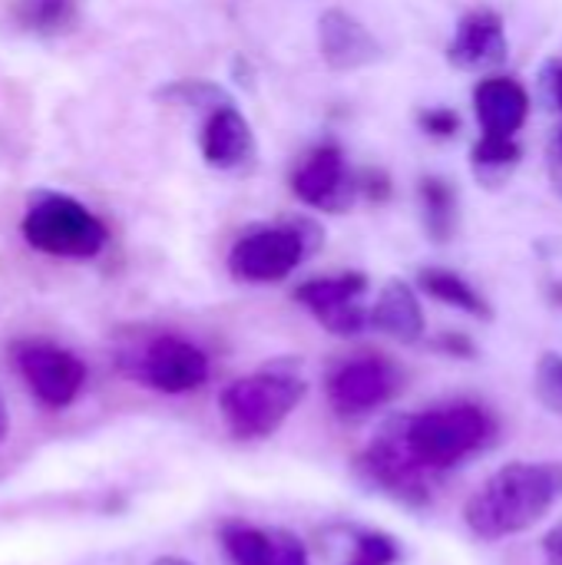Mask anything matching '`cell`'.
Here are the masks:
<instances>
[{"label":"cell","instance_id":"obj_1","mask_svg":"<svg viewBox=\"0 0 562 565\" xmlns=\"http://www.w3.org/2000/svg\"><path fill=\"white\" fill-rule=\"evenodd\" d=\"M562 500V460H513L494 470L464 503L467 530L500 543L533 530Z\"/></svg>","mask_w":562,"mask_h":565},{"label":"cell","instance_id":"obj_2","mask_svg":"<svg viewBox=\"0 0 562 565\" xmlns=\"http://www.w3.org/2000/svg\"><path fill=\"white\" fill-rule=\"evenodd\" d=\"M308 384L295 364H268L255 374L235 377L219 394V411L232 437L268 440L305 401Z\"/></svg>","mask_w":562,"mask_h":565},{"label":"cell","instance_id":"obj_3","mask_svg":"<svg viewBox=\"0 0 562 565\" xmlns=\"http://www.w3.org/2000/svg\"><path fill=\"white\" fill-rule=\"evenodd\" d=\"M404 437L417 463L431 473L460 467L497 440V420L487 407L454 401L404 417Z\"/></svg>","mask_w":562,"mask_h":565},{"label":"cell","instance_id":"obj_4","mask_svg":"<svg viewBox=\"0 0 562 565\" xmlns=\"http://www.w3.org/2000/svg\"><path fill=\"white\" fill-rule=\"evenodd\" d=\"M321 228L308 218L288 225H255L245 228L229 248V271L242 285H278L285 281L318 245Z\"/></svg>","mask_w":562,"mask_h":565},{"label":"cell","instance_id":"obj_5","mask_svg":"<svg viewBox=\"0 0 562 565\" xmlns=\"http://www.w3.org/2000/svg\"><path fill=\"white\" fill-rule=\"evenodd\" d=\"M23 238L56 258H93L106 248V225L76 199L43 192L23 215Z\"/></svg>","mask_w":562,"mask_h":565},{"label":"cell","instance_id":"obj_6","mask_svg":"<svg viewBox=\"0 0 562 565\" xmlns=\"http://www.w3.org/2000/svg\"><path fill=\"white\" fill-rule=\"evenodd\" d=\"M358 467L381 493L394 497L397 503L424 507L431 500V483H427L431 470H424L411 454L404 437V417H391L378 430V437L364 447Z\"/></svg>","mask_w":562,"mask_h":565},{"label":"cell","instance_id":"obj_7","mask_svg":"<svg viewBox=\"0 0 562 565\" xmlns=\"http://www.w3.org/2000/svg\"><path fill=\"white\" fill-rule=\"evenodd\" d=\"M404 387V374L384 354H358L341 361L325 384L328 404L341 417H364L388 407Z\"/></svg>","mask_w":562,"mask_h":565},{"label":"cell","instance_id":"obj_8","mask_svg":"<svg viewBox=\"0 0 562 565\" xmlns=\"http://www.w3.org/2000/svg\"><path fill=\"white\" fill-rule=\"evenodd\" d=\"M368 275L364 271H341L311 278L295 288V301L335 338H354L371 328V308H364Z\"/></svg>","mask_w":562,"mask_h":565},{"label":"cell","instance_id":"obj_9","mask_svg":"<svg viewBox=\"0 0 562 565\" xmlns=\"http://www.w3.org/2000/svg\"><path fill=\"white\" fill-rule=\"evenodd\" d=\"M132 377L159 394H192L209 381V358L179 334H156L132 358Z\"/></svg>","mask_w":562,"mask_h":565},{"label":"cell","instance_id":"obj_10","mask_svg":"<svg viewBox=\"0 0 562 565\" xmlns=\"http://www.w3.org/2000/svg\"><path fill=\"white\" fill-rule=\"evenodd\" d=\"M13 364L23 377V384L30 387V394L43 404V407H70L83 384H86V364L66 351L56 348L50 341H23L13 348Z\"/></svg>","mask_w":562,"mask_h":565},{"label":"cell","instance_id":"obj_11","mask_svg":"<svg viewBox=\"0 0 562 565\" xmlns=\"http://www.w3.org/2000/svg\"><path fill=\"white\" fill-rule=\"evenodd\" d=\"M291 192L301 205L328 215H341L358 202V175L351 172L341 146L321 142L311 149L291 175Z\"/></svg>","mask_w":562,"mask_h":565},{"label":"cell","instance_id":"obj_12","mask_svg":"<svg viewBox=\"0 0 562 565\" xmlns=\"http://www.w3.org/2000/svg\"><path fill=\"white\" fill-rule=\"evenodd\" d=\"M510 43L503 30V17L490 7L470 10L460 23L454 40L447 43V60L450 66L464 73H480V70H497L507 63Z\"/></svg>","mask_w":562,"mask_h":565},{"label":"cell","instance_id":"obj_13","mask_svg":"<svg viewBox=\"0 0 562 565\" xmlns=\"http://www.w3.org/2000/svg\"><path fill=\"white\" fill-rule=\"evenodd\" d=\"M318 46L321 60L338 73L361 70L381 56V43L374 40V33L341 7H331L318 17Z\"/></svg>","mask_w":562,"mask_h":565},{"label":"cell","instance_id":"obj_14","mask_svg":"<svg viewBox=\"0 0 562 565\" xmlns=\"http://www.w3.org/2000/svg\"><path fill=\"white\" fill-rule=\"evenodd\" d=\"M199 146H202V159L222 172H238V169H248L255 162L252 122L232 103H225L205 116Z\"/></svg>","mask_w":562,"mask_h":565},{"label":"cell","instance_id":"obj_15","mask_svg":"<svg viewBox=\"0 0 562 565\" xmlns=\"http://www.w3.org/2000/svg\"><path fill=\"white\" fill-rule=\"evenodd\" d=\"M474 113L487 136H517L530 119V93L517 76H487L474 86Z\"/></svg>","mask_w":562,"mask_h":565},{"label":"cell","instance_id":"obj_16","mask_svg":"<svg viewBox=\"0 0 562 565\" xmlns=\"http://www.w3.org/2000/svg\"><path fill=\"white\" fill-rule=\"evenodd\" d=\"M371 328L401 341V344H417L424 338V328H427L417 291L407 281L391 278L378 291V301L371 305Z\"/></svg>","mask_w":562,"mask_h":565},{"label":"cell","instance_id":"obj_17","mask_svg":"<svg viewBox=\"0 0 562 565\" xmlns=\"http://www.w3.org/2000/svg\"><path fill=\"white\" fill-rule=\"evenodd\" d=\"M417 285H421V291H427L434 301H441L447 308H457V311L480 318V321L494 318V308L487 305V298L464 275H457L450 268H421Z\"/></svg>","mask_w":562,"mask_h":565},{"label":"cell","instance_id":"obj_18","mask_svg":"<svg viewBox=\"0 0 562 565\" xmlns=\"http://www.w3.org/2000/svg\"><path fill=\"white\" fill-rule=\"evenodd\" d=\"M523 149L517 146L513 136H480L470 149V169L477 175L480 185L487 189H500L520 166Z\"/></svg>","mask_w":562,"mask_h":565},{"label":"cell","instance_id":"obj_19","mask_svg":"<svg viewBox=\"0 0 562 565\" xmlns=\"http://www.w3.org/2000/svg\"><path fill=\"white\" fill-rule=\"evenodd\" d=\"M417 199H421V215H424L427 235L437 245L450 242L457 232V192H454V185L441 175H424L417 185Z\"/></svg>","mask_w":562,"mask_h":565},{"label":"cell","instance_id":"obj_20","mask_svg":"<svg viewBox=\"0 0 562 565\" xmlns=\"http://www.w3.org/2000/svg\"><path fill=\"white\" fill-rule=\"evenodd\" d=\"M222 536V550L232 565H275L278 563V550H275V533H265L252 523L242 520H229L219 530Z\"/></svg>","mask_w":562,"mask_h":565},{"label":"cell","instance_id":"obj_21","mask_svg":"<svg viewBox=\"0 0 562 565\" xmlns=\"http://www.w3.org/2000/svg\"><path fill=\"white\" fill-rule=\"evenodd\" d=\"M17 23L33 33H63L76 23L73 0H17Z\"/></svg>","mask_w":562,"mask_h":565},{"label":"cell","instance_id":"obj_22","mask_svg":"<svg viewBox=\"0 0 562 565\" xmlns=\"http://www.w3.org/2000/svg\"><path fill=\"white\" fill-rule=\"evenodd\" d=\"M533 394L537 401L562 420V354L550 351L537 361V371H533Z\"/></svg>","mask_w":562,"mask_h":565},{"label":"cell","instance_id":"obj_23","mask_svg":"<svg viewBox=\"0 0 562 565\" xmlns=\"http://www.w3.org/2000/svg\"><path fill=\"white\" fill-rule=\"evenodd\" d=\"M401 559V546L388 533H358L348 565H394Z\"/></svg>","mask_w":562,"mask_h":565},{"label":"cell","instance_id":"obj_24","mask_svg":"<svg viewBox=\"0 0 562 565\" xmlns=\"http://www.w3.org/2000/svg\"><path fill=\"white\" fill-rule=\"evenodd\" d=\"M417 122H421V129H424L427 136H434V139H450V136L460 132V113L450 109V106H431V109H424V113L417 116Z\"/></svg>","mask_w":562,"mask_h":565},{"label":"cell","instance_id":"obj_25","mask_svg":"<svg viewBox=\"0 0 562 565\" xmlns=\"http://www.w3.org/2000/svg\"><path fill=\"white\" fill-rule=\"evenodd\" d=\"M275 550H278V563L275 565H311L305 543L295 533H275Z\"/></svg>","mask_w":562,"mask_h":565},{"label":"cell","instance_id":"obj_26","mask_svg":"<svg viewBox=\"0 0 562 565\" xmlns=\"http://www.w3.org/2000/svg\"><path fill=\"white\" fill-rule=\"evenodd\" d=\"M358 185H361V192H364L371 202H388V199H391V179H388V172H381V169H368V172L358 179Z\"/></svg>","mask_w":562,"mask_h":565},{"label":"cell","instance_id":"obj_27","mask_svg":"<svg viewBox=\"0 0 562 565\" xmlns=\"http://www.w3.org/2000/svg\"><path fill=\"white\" fill-rule=\"evenodd\" d=\"M547 169H550V182H553L556 195L562 199V129H556V136L550 139V149H547Z\"/></svg>","mask_w":562,"mask_h":565},{"label":"cell","instance_id":"obj_28","mask_svg":"<svg viewBox=\"0 0 562 565\" xmlns=\"http://www.w3.org/2000/svg\"><path fill=\"white\" fill-rule=\"evenodd\" d=\"M543 89L550 93L553 106L562 109V60H550L547 70H543Z\"/></svg>","mask_w":562,"mask_h":565},{"label":"cell","instance_id":"obj_29","mask_svg":"<svg viewBox=\"0 0 562 565\" xmlns=\"http://www.w3.org/2000/svg\"><path fill=\"white\" fill-rule=\"evenodd\" d=\"M540 550H543V559L547 565H562V520L543 536V543H540Z\"/></svg>","mask_w":562,"mask_h":565},{"label":"cell","instance_id":"obj_30","mask_svg":"<svg viewBox=\"0 0 562 565\" xmlns=\"http://www.w3.org/2000/svg\"><path fill=\"white\" fill-rule=\"evenodd\" d=\"M437 348H441V351H447V354H460V358H474V344H470V341H467L464 334H444Z\"/></svg>","mask_w":562,"mask_h":565},{"label":"cell","instance_id":"obj_31","mask_svg":"<svg viewBox=\"0 0 562 565\" xmlns=\"http://www.w3.org/2000/svg\"><path fill=\"white\" fill-rule=\"evenodd\" d=\"M152 565H195V563H189V559H182V556H159Z\"/></svg>","mask_w":562,"mask_h":565},{"label":"cell","instance_id":"obj_32","mask_svg":"<svg viewBox=\"0 0 562 565\" xmlns=\"http://www.w3.org/2000/svg\"><path fill=\"white\" fill-rule=\"evenodd\" d=\"M3 427H7V420H3V404H0V437H3Z\"/></svg>","mask_w":562,"mask_h":565}]
</instances>
